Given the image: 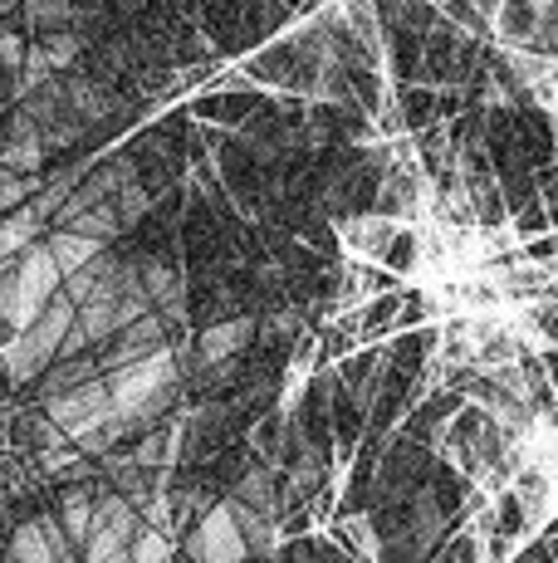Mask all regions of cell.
<instances>
[{"label":"cell","mask_w":558,"mask_h":563,"mask_svg":"<svg viewBox=\"0 0 558 563\" xmlns=\"http://www.w3.org/2000/svg\"><path fill=\"white\" fill-rule=\"evenodd\" d=\"M109 397H113V417L127 421L133 437H143L147 427L163 421V411L177 402L181 393V358L177 349H163L153 358H137L123 367H109Z\"/></svg>","instance_id":"cell-1"},{"label":"cell","mask_w":558,"mask_h":563,"mask_svg":"<svg viewBox=\"0 0 558 563\" xmlns=\"http://www.w3.org/2000/svg\"><path fill=\"white\" fill-rule=\"evenodd\" d=\"M64 289V269L55 251L45 245V235H40L35 245H25L15 260H10L5 269H0V313H5L10 329H25V323H35L45 305Z\"/></svg>","instance_id":"cell-2"},{"label":"cell","mask_w":558,"mask_h":563,"mask_svg":"<svg viewBox=\"0 0 558 563\" xmlns=\"http://www.w3.org/2000/svg\"><path fill=\"white\" fill-rule=\"evenodd\" d=\"M74 319H79V305L59 289V295L45 305V313H40L35 323H25V329L0 349V377L15 383V387H30L49 363L59 358V343H64V333L74 329Z\"/></svg>","instance_id":"cell-3"},{"label":"cell","mask_w":558,"mask_h":563,"mask_svg":"<svg viewBox=\"0 0 558 563\" xmlns=\"http://www.w3.org/2000/svg\"><path fill=\"white\" fill-rule=\"evenodd\" d=\"M187 559L191 563H245L250 559V544L241 534V519H235L231 500L211 505L207 515L191 525L187 534Z\"/></svg>","instance_id":"cell-4"},{"label":"cell","mask_w":558,"mask_h":563,"mask_svg":"<svg viewBox=\"0 0 558 563\" xmlns=\"http://www.w3.org/2000/svg\"><path fill=\"white\" fill-rule=\"evenodd\" d=\"M45 411L49 421L64 431L69 441H79L83 431H93L103 417L113 411V397H109V377H89V383L69 387V393H55L45 397Z\"/></svg>","instance_id":"cell-5"},{"label":"cell","mask_w":558,"mask_h":563,"mask_svg":"<svg viewBox=\"0 0 558 563\" xmlns=\"http://www.w3.org/2000/svg\"><path fill=\"white\" fill-rule=\"evenodd\" d=\"M137 529H143V519H137V505L127 500L123 490L99 495V505H93L89 544H83V563H99V559H109V554H123V549L133 544Z\"/></svg>","instance_id":"cell-6"},{"label":"cell","mask_w":558,"mask_h":563,"mask_svg":"<svg viewBox=\"0 0 558 563\" xmlns=\"http://www.w3.org/2000/svg\"><path fill=\"white\" fill-rule=\"evenodd\" d=\"M163 349H171V323L157 309H147L143 319H133L127 329H118L109 343H99V367L109 373V367L153 358V353H163Z\"/></svg>","instance_id":"cell-7"},{"label":"cell","mask_w":558,"mask_h":563,"mask_svg":"<svg viewBox=\"0 0 558 563\" xmlns=\"http://www.w3.org/2000/svg\"><path fill=\"white\" fill-rule=\"evenodd\" d=\"M260 329H265V323L255 319V313H241V319L211 323V329L197 339V363H201V367H221V363H231L235 353L250 349L255 333H260Z\"/></svg>","instance_id":"cell-8"},{"label":"cell","mask_w":558,"mask_h":563,"mask_svg":"<svg viewBox=\"0 0 558 563\" xmlns=\"http://www.w3.org/2000/svg\"><path fill=\"white\" fill-rule=\"evenodd\" d=\"M510 490L520 495L529 529H534V525H544V519L558 510V475H554V465H544V461H524L520 471H514Z\"/></svg>","instance_id":"cell-9"},{"label":"cell","mask_w":558,"mask_h":563,"mask_svg":"<svg viewBox=\"0 0 558 563\" xmlns=\"http://www.w3.org/2000/svg\"><path fill=\"white\" fill-rule=\"evenodd\" d=\"M397 216H382V211H353L338 221V241L348 245V255H362V260H382V251L392 245L397 235Z\"/></svg>","instance_id":"cell-10"},{"label":"cell","mask_w":558,"mask_h":563,"mask_svg":"<svg viewBox=\"0 0 558 563\" xmlns=\"http://www.w3.org/2000/svg\"><path fill=\"white\" fill-rule=\"evenodd\" d=\"M554 0H500V10L490 15V35L500 45H529L539 35L544 15H549Z\"/></svg>","instance_id":"cell-11"},{"label":"cell","mask_w":558,"mask_h":563,"mask_svg":"<svg viewBox=\"0 0 558 563\" xmlns=\"http://www.w3.org/2000/svg\"><path fill=\"white\" fill-rule=\"evenodd\" d=\"M328 534H334V544L353 563H378L382 559V534H378V525H372L368 515H338V519H328Z\"/></svg>","instance_id":"cell-12"},{"label":"cell","mask_w":558,"mask_h":563,"mask_svg":"<svg viewBox=\"0 0 558 563\" xmlns=\"http://www.w3.org/2000/svg\"><path fill=\"white\" fill-rule=\"evenodd\" d=\"M231 500L250 505V510H260V515H270V519L284 515V490H279V481H275L270 465H255V471H245L241 481H235Z\"/></svg>","instance_id":"cell-13"},{"label":"cell","mask_w":558,"mask_h":563,"mask_svg":"<svg viewBox=\"0 0 558 563\" xmlns=\"http://www.w3.org/2000/svg\"><path fill=\"white\" fill-rule=\"evenodd\" d=\"M49 225L40 221V211L35 206H20V211H10V216H0V269L10 265V260H15L20 251H25V245H35L40 235H45Z\"/></svg>","instance_id":"cell-14"},{"label":"cell","mask_w":558,"mask_h":563,"mask_svg":"<svg viewBox=\"0 0 558 563\" xmlns=\"http://www.w3.org/2000/svg\"><path fill=\"white\" fill-rule=\"evenodd\" d=\"M93 505H99V495L89 490V485H69V490L59 495V525H64V534L79 544V554H83V544H89V529H93Z\"/></svg>","instance_id":"cell-15"},{"label":"cell","mask_w":558,"mask_h":563,"mask_svg":"<svg viewBox=\"0 0 558 563\" xmlns=\"http://www.w3.org/2000/svg\"><path fill=\"white\" fill-rule=\"evenodd\" d=\"M45 245L55 251L64 275H74V269H83L93 255H103V241H93V235H83V231H69V225H49Z\"/></svg>","instance_id":"cell-16"},{"label":"cell","mask_w":558,"mask_h":563,"mask_svg":"<svg viewBox=\"0 0 558 563\" xmlns=\"http://www.w3.org/2000/svg\"><path fill=\"white\" fill-rule=\"evenodd\" d=\"M59 225H69V231L93 235V241H103V245H113L118 235L127 231V225H123V216H118V206H113V201H93V206H83V211L64 216Z\"/></svg>","instance_id":"cell-17"},{"label":"cell","mask_w":558,"mask_h":563,"mask_svg":"<svg viewBox=\"0 0 558 563\" xmlns=\"http://www.w3.org/2000/svg\"><path fill=\"white\" fill-rule=\"evenodd\" d=\"M5 563H59L55 544H49L45 525L35 519H25V525H15V534H10V549H5Z\"/></svg>","instance_id":"cell-18"},{"label":"cell","mask_w":558,"mask_h":563,"mask_svg":"<svg viewBox=\"0 0 558 563\" xmlns=\"http://www.w3.org/2000/svg\"><path fill=\"white\" fill-rule=\"evenodd\" d=\"M118 490L127 495L133 505H153L157 495H163V465H147V461H127V465H118Z\"/></svg>","instance_id":"cell-19"},{"label":"cell","mask_w":558,"mask_h":563,"mask_svg":"<svg viewBox=\"0 0 558 563\" xmlns=\"http://www.w3.org/2000/svg\"><path fill=\"white\" fill-rule=\"evenodd\" d=\"M64 99H69V108H74V113H79L89 128L103 123V118L113 113V99H109V93H103L93 79H79V74H64Z\"/></svg>","instance_id":"cell-20"},{"label":"cell","mask_w":558,"mask_h":563,"mask_svg":"<svg viewBox=\"0 0 558 563\" xmlns=\"http://www.w3.org/2000/svg\"><path fill=\"white\" fill-rule=\"evenodd\" d=\"M397 313H402V289H388V295H372L358 305V333L362 339H382V333L397 329Z\"/></svg>","instance_id":"cell-21"},{"label":"cell","mask_w":558,"mask_h":563,"mask_svg":"<svg viewBox=\"0 0 558 563\" xmlns=\"http://www.w3.org/2000/svg\"><path fill=\"white\" fill-rule=\"evenodd\" d=\"M382 265L397 269V275H416L422 269V221H402L392 235V245L382 251Z\"/></svg>","instance_id":"cell-22"},{"label":"cell","mask_w":558,"mask_h":563,"mask_svg":"<svg viewBox=\"0 0 558 563\" xmlns=\"http://www.w3.org/2000/svg\"><path fill=\"white\" fill-rule=\"evenodd\" d=\"M127 554H133V563H167V559H171V539H167V529H157V525H147V519H143V529L133 534Z\"/></svg>","instance_id":"cell-23"},{"label":"cell","mask_w":558,"mask_h":563,"mask_svg":"<svg viewBox=\"0 0 558 563\" xmlns=\"http://www.w3.org/2000/svg\"><path fill=\"white\" fill-rule=\"evenodd\" d=\"M436 313H442V299L436 295H422V289H402V313H397V333H406V329H422V323H432Z\"/></svg>","instance_id":"cell-24"},{"label":"cell","mask_w":558,"mask_h":563,"mask_svg":"<svg viewBox=\"0 0 558 563\" xmlns=\"http://www.w3.org/2000/svg\"><path fill=\"white\" fill-rule=\"evenodd\" d=\"M30 197H35V177H25V172H15V167L0 162V216L20 211Z\"/></svg>","instance_id":"cell-25"},{"label":"cell","mask_w":558,"mask_h":563,"mask_svg":"<svg viewBox=\"0 0 558 563\" xmlns=\"http://www.w3.org/2000/svg\"><path fill=\"white\" fill-rule=\"evenodd\" d=\"M40 49H45V54H49V64H55V69L64 74L74 59H79L83 40H79V30H74V25H69V30H49V35L40 40Z\"/></svg>","instance_id":"cell-26"},{"label":"cell","mask_w":558,"mask_h":563,"mask_svg":"<svg viewBox=\"0 0 558 563\" xmlns=\"http://www.w3.org/2000/svg\"><path fill=\"white\" fill-rule=\"evenodd\" d=\"M113 206H118V216H123V225H137L147 216V206H153V191L143 187V177H133L123 191L113 197Z\"/></svg>","instance_id":"cell-27"},{"label":"cell","mask_w":558,"mask_h":563,"mask_svg":"<svg viewBox=\"0 0 558 563\" xmlns=\"http://www.w3.org/2000/svg\"><path fill=\"white\" fill-rule=\"evenodd\" d=\"M510 225H514V235H524V241H529V235L549 231L554 216H549V206H544V201H529V206H520V211L510 216Z\"/></svg>","instance_id":"cell-28"},{"label":"cell","mask_w":558,"mask_h":563,"mask_svg":"<svg viewBox=\"0 0 558 563\" xmlns=\"http://www.w3.org/2000/svg\"><path fill=\"white\" fill-rule=\"evenodd\" d=\"M358 285H362V299H372V295H388V289H402V275L388 265H362L358 260Z\"/></svg>","instance_id":"cell-29"},{"label":"cell","mask_w":558,"mask_h":563,"mask_svg":"<svg viewBox=\"0 0 558 563\" xmlns=\"http://www.w3.org/2000/svg\"><path fill=\"white\" fill-rule=\"evenodd\" d=\"M25 54H30L25 40L10 35V30H0V74H5V79H20V69H25Z\"/></svg>","instance_id":"cell-30"},{"label":"cell","mask_w":558,"mask_h":563,"mask_svg":"<svg viewBox=\"0 0 558 563\" xmlns=\"http://www.w3.org/2000/svg\"><path fill=\"white\" fill-rule=\"evenodd\" d=\"M524 313H529V329L539 333V339L558 343V299H534Z\"/></svg>","instance_id":"cell-31"},{"label":"cell","mask_w":558,"mask_h":563,"mask_svg":"<svg viewBox=\"0 0 558 563\" xmlns=\"http://www.w3.org/2000/svg\"><path fill=\"white\" fill-rule=\"evenodd\" d=\"M544 373H549V383L558 387V343H554L549 353H544Z\"/></svg>","instance_id":"cell-32"},{"label":"cell","mask_w":558,"mask_h":563,"mask_svg":"<svg viewBox=\"0 0 558 563\" xmlns=\"http://www.w3.org/2000/svg\"><path fill=\"white\" fill-rule=\"evenodd\" d=\"M99 563H133V554L123 549V554H109V559H99Z\"/></svg>","instance_id":"cell-33"},{"label":"cell","mask_w":558,"mask_h":563,"mask_svg":"<svg viewBox=\"0 0 558 563\" xmlns=\"http://www.w3.org/2000/svg\"><path fill=\"white\" fill-rule=\"evenodd\" d=\"M554 113H558V74H554Z\"/></svg>","instance_id":"cell-34"},{"label":"cell","mask_w":558,"mask_h":563,"mask_svg":"<svg viewBox=\"0 0 558 563\" xmlns=\"http://www.w3.org/2000/svg\"><path fill=\"white\" fill-rule=\"evenodd\" d=\"M245 563H270V559H245Z\"/></svg>","instance_id":"cell-35"},{"label":"cell","mask_w":558,"mask_h":563,"mask_svg":"<svg viewBox=\"0 0 558 563\" xmlns=\"http://www.w3.org/2000/svg\"><path fill=\"white\" fill-rule=\"evenodd\" d=\"M167 563H177V554H171V559H167Z\"/></svg>","instance_id":"cell-36"},{"label":"cell","mask_w":558,"mask_h":563,"mask_svg":"<svg viewBox=\"0 0 558 563\" xmlns=\"http://www.w3.org/2000/svg\"><path fill=\"white\" fill-rule=\"evenodd\" d=\"M554 245H558V231H554Z\"/></svg>","instance_id":"cell-37"},{"label":"cell","mask_w":558,"mask_h":563,"mask_svg":"<svg viewBox=\"0 0 558 563\" xmlns=\"http://www.w3.org/2000/svg\"><path fill=\"white\" fill-rule=\"evenodd\" d=\"M436 5H442V0H436Z\"/></svg>","instance_id":"cell-38"}]
</instances>
